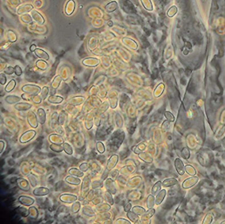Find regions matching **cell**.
<instances>
[{
  "label": "cell",
  "instance_id": "1",
  "mask_svg": "<svg viewBox=\"0 0 225 224\" xmlns=\"http://www.w3.org/2000/svg\"><path fill=\"white\" fill-rule=\"evenodd\" d=\"M36 134H37V132L35 130H29L28 132H26L23 134L21 136L19 140L20 142L22 144L27 143V142L33 139V138L35 136Z\"/></svg>",
  "mask_w": 225,
  "mask_h": 224
},
{
  "label": "cell",
  "instance_id": "2",
  "mask_svg": "<svg viewBox=\"0 0 225 224\" xmlns=\"http://www.w3.org/2000/svg\"><path fill=\"white\" fill-rule=\"evenodd\" d=\"M119 157L116 154H113L110 158L108 159V162H107L106 165V169L108 171H112V169L115 167V165L118 162Z\"/></svg>",
  "mask_w": 225,
  "mask_h": 224
},
{
  "label": "cell",
  "instance_id": "3",
  "mask_svg": "<svg viewBox=\"0 0 225 224\" xmlns=\"http://www.w3.org/2000/svg\"><path fill=\"white\" fill-rule=\"evenodd\" d=\"M19 202H20V204L25 206H31L35 203V199L32 197H30L29 196L22 195L20 196L18 198Z\"/></svg>",
  "mask_w": 225,
  "mask_h": 224
},
{
  "label": "cell",
  "instance_id": "4",
  "mask_svg": "<svg viewBox=\"0 0 225 224\" xmlns=\"http://www.w3.org/2000/svg\"><path fill=\"white\" fill-rule=\"evenodd\" d=\"M105 187H106V190H108V192H110V193H112V194H115L116 193L117 190L116 187H115V181L114 180H113L112 179H108L106 180L105 181Z\"/></svg>",
  "mask_w": 225,
  "mask_h": 224
},
{
  "label": "cell",
  "instance_id": "5",
  "mask_svg": "<svg viewBox=\"0 0 225 224\" xmlns=\"http://www.w3.org/2000/svg\"><path fill=\"white\" fill-rule=\"evenodd\" d=\"M33 194L35 196H38V197H41V196H44L48 195L50 193L49 188L44 187H40L35 188L33 192Z\"/></svg>",
  "mask_w": 225,
  "mask_h": 224
},
{
  "label": "cell",
  "instance_id": "6",
  "mask_svg": "<svg viewBox=\"0 0 225 224\" xmlns=\"http://www.w3.org/2000/svg\"><path fill=\"white\" fill-rule=\"evenodd\" d=\"M60 200L63 202L70 204V203L75 202V201H77V197L76 196L73 195V194H62V195L60 196Z\"/></svg>",
  "mask_w": 225,
  "mask_h": 224
},
{
  "label": "cell",
  "instance_id": "7",
  "mask_svg": "<svg viewBox=\"0 0 225 224\" xmlns=\"http://www.w3.org/2000/svg\"><path fill=\"white\" fill-rule=\"evenodd\" d=\"M22 90L27 93L36 95V94L38 93L40 91V88L38 86H35V85H33V87L31 85H25L22 88Z\"/></svg>",
  "mask_w": 225,
  "mask_h": 224
},
{
  "label": "cell",
  "instance_id": "8",
  "mask_svg": "<svg viewBox=\"0 0 225 224\" xmlns=\"http://www.w3.org/2000/svg\"><path fill=\"white\" fill-rule=\"evenodd\" d=\"M65 181L67 183H68L69 185H75V186H78L81 183V181L80 180L79 177H75V176L73 175H69L68 177H66L65 179Z\"/></svg>",
  "mask_w": 225,
  "mask_h": 224
},
{
  "label": "cell",
  "instance_id": "9",
  "mask_svg": "<svg viewBox=\"0 0 225 224\" xmlns=\"http://www.w3.org/2000/svg\"><path fill=\"white\" fill-rule=\"evenodd\" d=\"M17 186L21 190H23V191H29L30 190V186L28 181L26 179H19L17 181Z\"/></svg>",
  "mask_w": 225,
  "mask_h": 224
},
{
  "label": "cell",
  "instance_id": "10",
  "mask_svg": "<svg viewBox=\"0 0 225 224\" xmlns=\"http://www.w3.org/2000/svg\"><path fill=\"white\" fill-rule=\"evenodd\" d=\"M90 184V179L88 176L84 178L83 183H82V187H81V192H83L85 194L89 192V185Z\"/></svg>",
  "mask_w": 225,
  "mask_h": 224
},
{
  "label": "cell",
  "instance_id": "11",
  "mask_svg": "<svg viewBox=\"0 0 225 224\" xmlns=\"http://www.w3.org/2000/svg\"><path fill=\"white\" fill-rule=\"evenodd\" d=\"M37 115H38V122L40 123L41 124H44L46 120V112L44 111V110L42 109V108H39V109L38 110Z\"/></svg>",
  "mask_w": 225,
  "mask_h": 224
},
{
  "label": "cell",
  "instance_id": "12",
  "mask_svg": "<svg viewBox=\"0 0 225 224\" xmlns=\"http://www.w3.org/2000/svg\"><path fill=\"white\" fill-rule=\"evenodd\" d=\"M75 2L73 1V0H69L67 3L66 7V13L67 15H71L73 13V11L75 9Z\"/></svg>",
  "mask_w": 225,
  "mask_h": 224
},
{
  "label": "cell",
  "instance_id": "13",
  "mask_svg": "<svg viewBox=\"0 0 225 224\" xmlns=\"http://www.w3.org/2000/svg\"><path fill=\"white\" fill-rule=\"evenodd\" d=\"M69 174L71 175H73V176H75V177H83L84 176V172L83 171L80 170V169H78L77 168H71L68 171Z\"/></svg>",
  "mask_w": 225,
  "mask_h": 224
},
{
  "label": "cell",
  "instance_id": "14",
  "mask_svg": "<svg viewBox=\"0 0 225 224\" xmlns=\"http://www.w3.org/2000/svg\"><path fill=\"white\" fill-rule=\"evenodd\" d=\"M31 107H32L31 104L29 103H24V102L17 104L15 105V108L19 110H27L30 109Z\"/></svg>",
  "mask_w": 225,
  "mask_h": 224
},
{
  "label": "cell",
  "instance_id": "15",
  "mask_svg": "<svg viewBox=\"0 0 225 224\" xmlns=\"http://www.w3.org/2000/svg\"><path fill=\"white\" fill-rule=\"evenodd\" d=\"M50 137L54 138V140H52L51 141L53 144H57L62 145V144H64V138H62V137H61L60 136H59L58 134H52L50 136Z\"/></svg>",
  "mask_w": 225,
  "mask_h": 224
},
{
  "label": "cell",
  "instance_id": "16",
  "mask_svg": "<svg viewBox=\"0 0 225 224\" xmlns=\"http://www.w3.org/2000/svg\"><path fill=\"white\" fill-rule=\"evenodd\" d=\"M82 212H83L84 215L88 217H94L96 215L95 212L91 208H88L87 206L83 207V209H82Z\"/></svg>",
  "mask_w": 225,
  "mask_h": 224
},
{
  "label": "cell",
  "instance_id": "17",
  "mask_svg": "<svg viewBox=\"0 0 225 224\" xmlns=\"http://www.w3.org/2000/svg\"><path fill=\"white\" fill-rule=\"evenodd\" d=\"M50 150L52 151V152H56V153H61L64 151L63 146L60 145V144L52 143L51 145L50 146Z\"/></svg>",
  "mask_w": 225,
  "mask_h": 224
},
{
  "label": "cell",
  "instance_id": "18",
  "mask_svg": "<svg viewBox=\"0 0 225 224\" xmlns=\"http://www.w3.org/2000/svg\"><path fill=\"white\" fill-rule=\"evenodd\" d=\"M21 99L20 97H17V96H13V95L7 96V97L5 99V101L7 102V103H9V104L15 103V102H17L19 101H20Z\"/></svg>",
  "mask_w": 225,
  "mask_h": 224
},
{
  "label": "cell",
  "instance_id": "19",
  "mask_svg": "<svg viewBox=\"0 0 225 224\" xmlns=\"http://www.w3.org/2000/svg\"><path fill=\"white\" fill-rule=\"evenodd\" d=\"M63 100H64V99H63L62 97H60V96L53 95V96H50V97L48 98V101L54 104L61 103Z\"/></svg>",
  "mask_w": 225,
  "mask_h": 224
},
{
  "label": "cell",
  "instance_id": "20",
  "mask_svg": "<svg viewBox=\"0 0 225 224\" xmlns=\"http://www.w3.org/2000/svg\"><path fill=\"white\" fill-rule=\"evenodd\" d=\"M127 217L129 219L130 221H132V222L136 223V222H137L138 220H139L138 215L136 214L135 213H134L133 211H132V212H130V211L127 212Z\"/></svg>",
  "mask_w": 225,
  "mask_h": 224
},
{
  "label": "cell",
  "instance_id": "21",
  "mask_svg": "<svg viewBox=\"0 0 225 224\" xmlns=\"http://www.w3.org/2000/svg\"><path fill=\"white\" fill-rule=\"evenodd\" d=\"M27 178H28L29 183H31V185L33 187H35L36 186H37L38 179H37V176H35L34 174H32V173H31V174L28 175Z\"/></svg>",
  "mask_w": 225,
  "mask_h": 224
},
{
  "label": "cell",
  "instance_id": "22",
  "mask_svg": "<svg viewBox=\"0 0 225 224\" xmlns=\"http://www.w3.org/2000/svg\"><path fill=\"white\" fill-rule=\"evenodd\" d=\"M112 193H110V192H108V190H106L104 192V200L108 203V204H110L111 206L113 204V199L112 195Z\"/></svg>",
  "mask_w": 225,
  "mask_h": 224
},
{
  "label": "cell",
  "instance_id": "23",
  "mask_svg": "<svg viewBox=\"0 0 225 224\" xmlns=\"http://www.w3.org/2000/svg\"><path fill=\"white\" fill-rule=\"evenodd\" d=\"M63 148H64V151L66 152V154L69 155V156L73 154V148L69 143L64 142V144H63Z\"/></svg>",
  "mask_w": 225,
  "mask_h": 224
},
{
  "label": "cell",
  "instance_id": "24",
  "mask_svg": "<svg viewBox=\"0 0 225 224\" xmlns=\"http://www.w3.org/2000/svg\"><path fill=\"white\" fill-rule=\"evenodd\" d=\"M111 205L109 204H104L100 205L99 206H97L96 209L99 211V212L100 213H105L107 212L108 211H109L111 209Z\"/></svg>",
  "mask_w": 225,
  "mask_h": 224
},
{
  "label": "cell",
  "instance_id": "25",
  "mask_svg": "<svg viewBox=\"0 0 225 224\" xmlns=\"http://www.w3.org/2000/svg\"><path fill=\"white\" fill-rule=\"evenodd\" d=\"M117 3L115 1H112L109 3L108 5L106 6V10L108 12H113V11H115V9H117Z\"/></svg>",
  "mask_w": 225,
  "mask_h": 224
},
{
  "label": "cell",
  "instance_id": "26",
  "mask_svg": "<svg viewBox=\"0 0 225 224\" xmlns=\"http://www.w3.org/2000/svg\"><path fill=\"white\" fill-rule=\"evenodd\" d=\"M80 209H81V203L79 202H77V201H75L71 207V210L73 213H77V212H79Z\"/></svg>",
  "mask_w": 225,
  "mask_h": 224
},
{
  "label": "cell",
  "instance_id": "27",
  "mask_svg": "<svg viewBox=\"0 0 225 224\" xmlns=\"http://www.w3.org/2000/svg\"><path fill=\"white\" fill-rule=\"evenodd\" d=\"M96 150H97V152L98 153H100V154H104L105 152V146H104V144L102 143V142H96Z\"/></svg>",
  "mask_w": 225,
  "mask_h": 224
},
{
  "label": "cell",
  "instance_id": "28",
  "mask_svg": "<svg viewBox=\"0 0 225 224\" xmlns=\"http://www.w3.org/2000/svg\"><path fill=\"white\" fill-rule=\"evenodd\" d=\"M15 85H16L15 81L14 79H12V80H11V81H9V83H8L7 86L5 87V91L6 92L11 91L12 90L14 89L15 87Z\"/></svg>",
  "mask_w": 225,
  "mask_h": 224
},
{
  "label": "cell",
  "instance_id": "29",
  "mask_svg": "<svg viewBox=\"0 0 225 224\" xmlns=\"http://www.w3.org/2000/svg\"><path fill=\"white\" fill-rule=\"evenodd\" d=\"M29 215L32 218H37L38 217V210L35 207H31L29 209Z\"/></svg>",
  "mask_w": 225,
  "mask_h": 224
},
{
  "label": "cell",
  "instance_id": "30",
  "mask_svg": "<svg viewBox=\"0 0 225 224\" xmlns=\"http://www.w3.org/2000/svg\"><path fill=\"white\" fill-rule=\"evenodd\" d=\"M132 211H133L134 213H135L136 214H137V215H142V214H143L145 212V210H144V208H143L140 206H134L133 208H132Z\"/></svg>",
  "mask_w": 225,
  "mask_h": 224
},
{
  "label": "cell",
  "instance_id": "31",
  "mask_svg": "<svg viewBox=\"0 0 225 224\" xmlns=\"http://www.w3.org/2000/svg\"><path fill=\"white\" fill-rule=\"evenodd\" d=\"M89 168H90V164H89V163H81L79 166V169L83 171V172H87V171L89 170Z\"/></svg>",
  "mask_w": 225,
  "mask_h": 224
},
{
  "label": "cell",
  "instance_id": "32",
  "mask_svg": "<svg viewBox=\"0 0 225 224\" xmlns=\"http://www.w3.org/2000/svg\"><path fill=\"white\" fill-rule=\"evenodd\" d=\"M48 92H49V89L47 87H44L41 93V99L42 100H44L47 97Z\"/></svg>",
  "mask_w": 225,
  "mask_h": 224
},
{
  "label": "cell",
  "instance_id": "33",
  "mask_svg": "<svg viewBox=\"0 0 225 224\" xmlns=\"http://www.w3.org/2000/svg\"><path fill=\"white\" fill-rule=\"evenodd\" d=\"M103 185V182L102 181H94L92 184V188H101L102 187Z\"/></svg>",
  "mask_w": 225,
  "mask_h": 224
},
{
  "label": "cell",
  "instance_id": "34",
  "mask_svg": "<svg viewBox=\"0 0 225 224\" xmlns=\"http://www.w3.org/2000/svg\"><path fill=\"white\" fill-rule=\"evenodd\" d=\"M115 223H116V224H131V223L130 222L129 220H127V219H125L124 218H118L115 220Z\"/></svg>",
  "mask_w": 225,
  "mask_h": 224
},
{
  "label": "cell",
  "instance_id": "35",
  "mask_svg": "<svg viewBox=\"0 0 225 224\" xmlns=\"http://www.w3.org/2000/svg\"><path fill=\"white\" fill-rule=\"evenodd\" d=\"M119 175V171L118 170H113L111 172V179H112L113 180H115L117 179V177H118Z\"/></svg>",
  "mask_w": 225,
  "mask_h": 224
},
{
  "label": "cell",
  "instance_id": "36",
  "mask_svg": "<svg viewBox=\"0 0 225 224\" xmlns=\"http://www.w3.org/2000/svg\"><path fill=\"white\" fill-rule=\"evenodd\" d=\"M131 208H132V206H131V203H129V202L127 203V204H126L125 206H123L124 212H125L126 213H127V212H129V211H130V210H131Z\"/></svg>",
  "mask_w": 225,
  "mask_h": 224
},
{
  "label": "cell",
  "instance_id": "37",
  "mask_svg": "<svg viewBox=\"0 0 225 224\" xmlns=\"http://www.w3.org/2000/svg\"><path fill=\"white\" fill-rule=\"evenodd\" d=\"M6 81H7V78H6V77L3 74H1L0 75V83H1V85H5Z\"/></svg>",
  "mask_w": 225,
  "mask_h": 224
},
{
  "label": "cell",
  "instance_id": "38",
  "mask_svg": "<svg viewBox=\"0 0 225 224\" xmlns=\"http://www.w3.org/2000/svg\"><path fill=\"white\" fill-rule=\"evenodd\" d=\"M15 74L17 75H18V76H19V75H21L22 74V70L21 69V68L19 66H17L15 68Z\"/></svg>",
  "mask_w": 225,
  "mask_h": 224
},
{
  "label": "cell",
  "instance_id": "39",
  "mask_svg": "<svg viewBox=\"0 0 225 224\" xmlns=\"http://www.w3.org/2000/svg\"><path fill=\"white\" fill-rule=\"evenodd\" d=\"M5 148V143L4 142L3 140H0V153L2 154L3 152L4 149Z\"/></svg>",
  "mask_w": 225,
  "mask_h": 224
},
{
  "label": "cell",
  "instance_id": "40",
  "mask_svg": "<svg viewBox=\"0 0 225 224\" xmlns=\"http://www.w3.org/2000/svg\"><path fill=\"white\" fill-rule=\"evenodd\" d=\"M160 184H161V183H160V182H158V183L156 184V185H155L154 187H153V193H155V192H157V190L158 189H159L160 188Z\"/></svg>",
  "mask_w": 225,
  "mask_h": 224
},
{
  "label": "cell",
  "instance_id": "41",
  "mask_svg": "<svg viewBox=\"0 0 225 224\" xmlns=\"http://www.w3.org/2000/svg\"><path fill=\"white\" fill-rule=\"evenodd\" d=\"M195 90V87H194V85L192 83H190V85H189L188 86V91L190 93H193V91H194Z\"/></svg>",
  "mask_w": 225,
  "mask_h": 224
},
{
  "label": "cell",
  "instance_id": "42",
  "mask_svg": "<svg viewBox=\"0 0 225 224\" xmlns=\"http://www.w3.org/2000/svg\"><path fill=\"white\" fill-rule=\"evenodd\" d=\"M13 72H14L13 69L12 67H9V68H7V70L5 71V73H6L7 74L10 75V74H12L13 73Z\"/></svg>",
  "mask_w": 225,
  "mask_h": 224
},
{
  "label": "cell",
  "instance_id": "43",
  "mask_svg": "<svg viewBox=\"0 0 225 224\" xmlns=\"http://www.w3.org/2000/svg\"><path fill=\"white\" fill-rule=\"evenodd\" d=\"M181 83H182L183 85H186V80H185V79H182V80H181Z\"/></svg>",
  "mask_w": 225,
  "mask_h": 224
},
{
  "label": "cell",
  "instance_id": "44",
  "mask_svg": "<svg viewBox=\"0 0 225 224\" xmlns=\"http://www.w3.org/2000/svg\"><path fill=\"white\" fill-rule=\"evenodd\" d=\"M34 49H35V45H33L32 47H31V51H33V50H35Z\"/></svg>",
  "mask_w": 225,
  "mask_h": 224
}]
</instances>
